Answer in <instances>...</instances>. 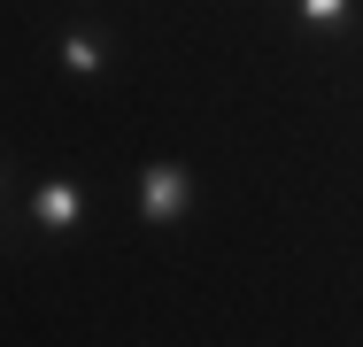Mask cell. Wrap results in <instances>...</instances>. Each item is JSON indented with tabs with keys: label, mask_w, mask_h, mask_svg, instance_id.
Here are the masks:
<instances>
[{
	"label": "cell",
	"mask_w": 363,
	"mask_h": 347,
	"mask_svg": "<svg viewBox=\"0 0 363 347\" xmlns=\"http://www.w3.org/2000/svg\"><path fill=\"white\" fill-rule=\"evenodd\" d=\"M286 8L309 39H348L356 31V0H286Z\"/></svg>",
	"instance_id": "obj_4"
},
{
	"label": "cell",
	"mask_w": 363,
	"mask_h": 347,
	"mask_svg": "<svg viewBox=\"0 0 363 347\" xmlns=\"http://www.w3.org/2000/svg\"><path fill=\"white\" fill-rule=\"evenodd\" d=\"M85 186H77V178H39V186H31V193H23V224H31V232H47V239H62V232H77V224H85Z\"/></svg>",
	"instance_id": "obj_3"
},
{
	"label": "cell",
	"mask_w": 363,
	"mask_h": 347,
	"mask_svg": "<svg viewBox=\"0 0 363 347\" xmlns=\"http://www.w3.org/2000/svg\"><path fill=\"white\" fill-rule=\"evenodd\" d=\"M0 216H8V178H0Z\"/></svg>",
	"instance_id": "obj_5"
},
{
	"label": "cell",
	"mask_w": 363,
	"mask_h": 347,
	"mask_svg": "<svg viewBox=\"0 0 363 347\" xmlns=\"http://www.w3.org/2000/svg\"><path fill=\"white\" fill-rule=\"evenodd\" d=\"M47 55H55V69H62L70 85H101L108 62H116V47H108V31H101L93 16H70V23L55 31V47H47Z\"/></svg>",
	"instance_id": "obj_1"
},
{
	"label": "cell",
	"mask_w": 363,
	"mask_h": 347,
	"mask_svg": "<svg viewBox=\"0 0 363 347\" xmlns=\"http://www.w3.org/2000/svg\"><path fill=\"white\" fill-rule=\"evenodd\" d=\"M186 208H194V170H186V162H170V154H162V162H147V170H140V224L162 232V224H178Z\"/></svg>",
	"instance_id": "obj_2"
}]
</instances>
